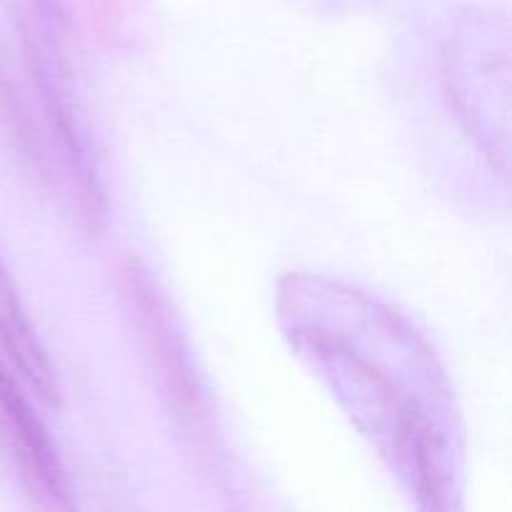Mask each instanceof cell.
I'll list each match as a JSON object with an SVG mask.
<instances>
[{
    "label": "cell",
    "instance_id": "obj_4",
    "mask_svg": "<svg viewBox=\"0 0 512 512\" xmlns=\"http://www.w3.org/2000/svg\"><path fill=\"white\" fill-rule=\"evenodd\" d=\"M0 350L15 373L30 385L35 395L43 400L48 408H60V380L55 373V365L50 363L43 343L35 335V328L30 325L25 315L20 295L15 290L13 278L0 258Z\"/></svg>",
    "mask_w": 512,
    "mask_h": 512
},
{
    "label": "cell",
    "instance_id": "obj_1",
    "mask_svg": "<svg viewBox=\"0 0 512 512\" xmlns=\"http://www.w3.org/2000/svg\"><path fill=\"white\" fill-rule=\"evenodd\" d=\"M278 320L410 495L428 510L453 508V388L423 333L363 290L300 273L280 280Z\"/></svg>",
    "mask_w": 512,
    "mask_h": 512
},
{
    "label": "cell",
    "instance_id": "obj_3",
    "mask_svg": "<svg viewBox=\"0 0 512 512\" xmlns=\"http://www.w3.org/2000/svg\"><path fill=\"white\" fill-rule=\"evenodd\" d=\"M0 438L35 493L48 498L55 508L73 505V488L58 448L3 360H0Z\"/></svg>",
    "mask_w": 512,
    "mask_h": 512
},
{
    "label": "cell",
    "instance_id": "obj_2",
    "mask_svg": "<svg viewBox=\"0 0 512 512\" xmlns=\"http://www.w3.org/2000/svg\"><path fill=\"white\" fill-rule=\"evenodd\" d=\"M123 290L160 370L158 375L163 380L170 408L188 425H198L205 415L203 393H200V385L188 363V355L170 325L165 300L160 298L148 270L138 260H128L123 265Z\"/></svg>",
    "mask_w": 512,
    "mask_h": 512
}]
</instances>
